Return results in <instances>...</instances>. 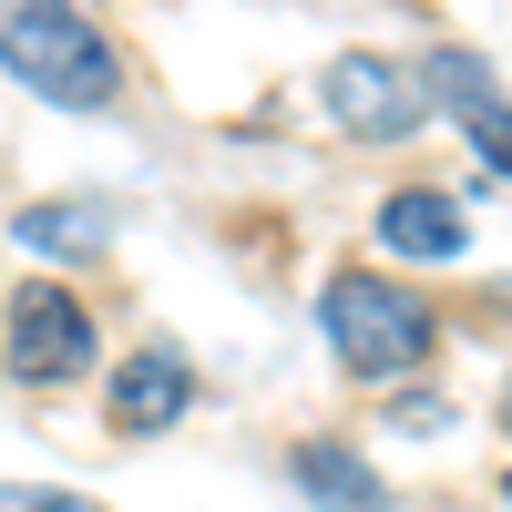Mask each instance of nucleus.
Listing matches in <instances>:
<instances>
[{
  "label": "nucleus",
  "mask_w": 512,
  "mask_h": 512,
  "mask_svg": "<svg viewBox=\"0 0 512 512\" xmlns=\"http://www.w3.org/2000/svg\"><path fill=\"white\" fill-rule=\"evenodd\" d=\"M0 72L41 103H72V113L123 93V52L103 41V21L82 0H0Z\"/></svg>",
  "instance_id": "obj_1"
},
{
  "label": "nucleus",
  "mask_w": 512,
  "mask_h": 512,
  "mask_svg": "<svg viewBox=\"0 0 512 512\" xmlns=\"http://www.w3.org/2000/svg\"><path fill=\"white\" fill-rule=\"evenodd\" d=\"M502 420H512V390H502Z\"/></svg>",
  "instance_id": "obj_11"
},
{
  "label": "nucleus",
  "mask_w": 512,
  "mask_h": 512,
  "mask_svg": "<svg viewBox=\"0 0 512 512\" xmlns=\"http://www.w3.org/2000/svg\"><path fill=\"white\" fill-rule=\"evenodd\" d=\"M420 82L390 62V52H338L328 62V113H338V134H359V144H400L420 134Z\"/></svg>",
  "instance_id": "obj_4"
},
{
  "label": "nucleus",
  "mask_w": 512,
  "mask_h": 512,
  "mask_svg": "<svg viewBox=\"0 0 512 512\" xmlns=\"http://www.w3.org/2000/svg\"><path fill=\"white\" fill-rule=\"evenodd\" d=\"M318 318H328V349H338V369L349 379H410L420 359H431V308H420L410 287H390V277H369V267H338L328 277V297H318Z\"/></svg>",
  "instance_id": "obj_2"
},
{
  "label": "nucleus",
  "mask_w": 512,
  "mask_h": 512,
  "mask_svg": "<svg viewBox=\"0 0 512 512\" xmlns=\"http://www.w3.org/2000/svg\"><path fill=\"white\" fill-rule=\"evenodd\" d=\"M0 512H103L93 492H31V482H0Z\"/></svg>",
  "instance_id": "obj_10"
},
{
  "label": "nucleus",
  "mask_w": 512,
  "mask_h": 512,
  "mask_svg": "<svg viewBox=\"0 0 512 512\" xmlns=\"http://www.w3.org/2000/svg\"><path fill=\"white\" fill-rule=\"evenodd\" d=\"M185 400H195V379H185V359H175V349H134V359L103 379V410H113V431H123V441L175 431Z\"/></svg>",
  "instance_id": "obj_6"
},
{
  "label": "nucleus",
  "mask_w": 512,
  "mask_h": 512,
  "mask_svg": "<svg viewBox=\"0 0 512 512\" xmlns=\"http://www.w3.org/2000/svg\"><path fill=\"white\" fill-rule=\"evenodd\" d=\"M379 246H390V256H420V267H451V256L472 246V226H461V205H451V195L400 185L390 205H379Z\"/></svg>",
  "instance_id": "obj_7"
},
{
  "label": "nucleus",
  "mask_w": 512,
  "mask_h": 512,
  "mask_svg": "<svg viewBox=\"0 0 512 512\" xmlns=\"http://www.w3.org/2000/svg\"><path fill=\"white\" fill-rule=\"evenodd\" d=\"M287 472H297V492L328 502V512H390V482H379L349 441H297V451H287Z\"/></svg>",
  "instance_id": "obj_8"
},
{
  "label": "nucleus",
  "mask_w": 512,
  "mask_h": 512,
  "mask_svg": "<svg viewBox=\"0 0 512 512\" xmlns=\"http://www.w3.org/2000/svg\"><path fill=\"white\" fill-rule=\"evenodd\" d=\"M502 492H512V482H502Z\"/></svg>",
  "instance_id": "obj_12"
},
{
  "label": "nucleus",
  "mask_w": 512,
  "mask_h": 512,
  "mask_svg": "<svg viewBox=\"0 0 512 512\" xmlns=\"http://www.w3.org/2000/svg\"><path fill=\"white\" fill-rule=\"evenodd\" d=\"M21 236H31L41 256H82V246H103V216H93V205H31Z\"/></svg>",
  "instance_id": "obj_9"
},
{
  "label": "nucleus",
  "mask_w": 512,
  "mask_h": 512,
  "mask_svg": "<svg viewBox=\"0 0 512 512\" xmlns=\"http://www.w3.org/2000/svg\"><path fill=\"white\" fill-rule=\"evenodd\" d=\"M420 93H441V103L461 113V134L482 144V164L512 175V103H502V82H492L482 52H431V82H420Z\"/></svg>",
  "instance_id": "obj_5"
},
{
  "label": "nucleus",
  "mask_w": 512,
  "mask_h": 512,
  "mask_svg": "<svg viewBox=\"0 0 512 512\" xmlns=\"http://www.w3.org/2000/svg\"><path fill=\"white\" fill-rule=\"evenodd\" d=\"M103 338H93V308L62 287V277H31L11 287V328H0V369L21 379V390H72V379H93Z\"/></svg>",
  "instance_id": "obj_3"
}]
</instances>
